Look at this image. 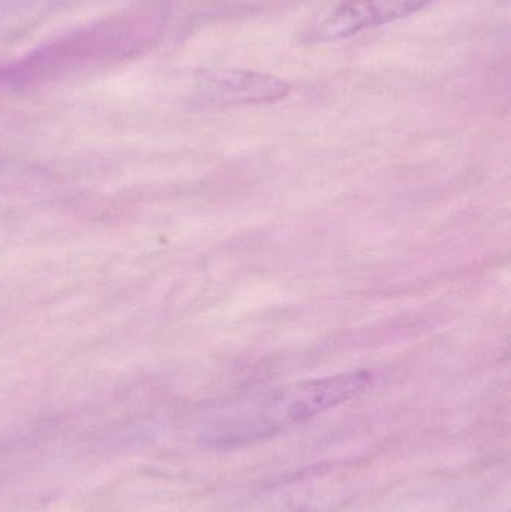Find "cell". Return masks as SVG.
I'll list each match as a JSON object with an SVG mask.
<instances>
[{
  "label": "cell",
  "instance_id": "obj_3",
  "mask_svg": "<svg viewBox=\"0 0 511 512\" xmlns=\"http://www.w3.org/2000/svg\"><path fill=\"white\" fill-rule=\"evenodd\" d=\"M210 93L224 105H257L281 101L290 93L287 81L251 71V69H221L209 74Z\"/></svg>",
  "mask_w": 511,
  "mask_h": 512
},
{
  "label": "cell",
  "instance_id": "obj_1",
  "mask_svg": "<svg viewBox=\"0 0 511 512\" xmlns=\"http://www.w3.org/2000/svg\"><path fill=\"white\" fill-rule=\"evenodd\" d=\"M371 382V373L353 370L282 388L255 406L251 414L243 415L236 423H230V427L221 430L210 442L227 447L272 435L282 427L311 420L327 409L354 399Z\"/></svg>",
  "mask_w": 511,
  "mask_h": 512
},
{
  "label": "cell",
  "instance_id": "obj_2",
  "mask_svg": "<svg viewBox=\"0 0 511 512\" xmlns=\"http://www.w3.org/2000/svg\"><path fill=\"white\" fill-rule=\"evenodd\" d=\"M434 0H341L324 12L305 33L308 42H332L363 30L395 23L416 14Z\"/></svg>",
  "mask_w": 511,
  "mask_h": 512
}]
</instances>
